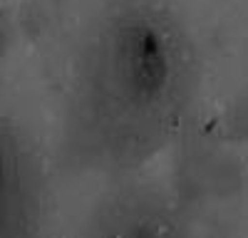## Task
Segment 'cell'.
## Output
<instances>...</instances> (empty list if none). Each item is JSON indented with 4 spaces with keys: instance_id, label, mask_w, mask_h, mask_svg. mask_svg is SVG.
<instances>
[{
    "instance_id": "cell-1",
    "label": "cell",
    "mask_w": 248,
    "mask_h": 238,
    "mask_svg": "<svg viewBox=\"0 0 248 238\" xmlns=\"http://www.w3.org/2000/svg\"><path fill=\"white\" fill-rule=\"evenodd\" d=\"M206 184L216 198H231L233 193H238L243 174L236 156H216L209 166V174H206Z\"/></svg>"
},
{
    "instance_id": "cell-2",
    "label": "cell",
    "mask_w": 248,
    "mask_h": 238,
    "mask_svg": "<svg viewBox=\"0 0 248 238\" xmlns=\"http://www.w3.org/2000/svg\"><path fill=\"white\" fill-rule=\"evenodd\" d=\"M229 129L241 142H248V92L233 102L231 114H229Z\"/></svg>"
}]
</instances>
